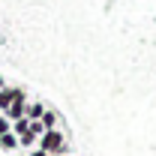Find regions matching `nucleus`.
I'll list each match as a JSON object with an SVG mask.
<instances>
[{
    "instance_id": "obj_8",
    "label": "nucleus",
    "mask_w": 156,
    "mask_h": 156,
    "mask_svg": "<svg viewBox=\"0 0 156 156\" xmlns=\"http://www.w3.org/2000/svg\"><path fill=\"white\" fill-rule=\"evenodd\" d=\"M18 138H21V144H24V147H33V144H36V141H39V138L33 135V132H30V129H27V132H24V135H18Z\"/></svg>"
},
{
    "instance_id": "obj_1",
    "label": "nucleus",
    "mask_w": 156,
    "mask_h": 156,
    "mask_svg": "<svg viewBox=\"0 0 156 156\" xmlns=\"http://www.w3.org/2000/svg\"><path fill=\"white\" fill-rule=\"evenodd\" d=\"M36 147L45 150L48 156H63L66 153V138H63V132H57V129H45L42 138L36 141Z\"/></svg>"
},
{
    "instance_id": "obj_10",
    "label": "nucleus",
    "mask_w": 156,
    "mask_h": 156,
    "mask_svg": "<svg viewBox=\"0 0 156 156\" xmlns=\"http://www.w3.org/2000/svg\"><path fill=\"white\" fill-rule=\"evenodd\" d=\"M6 132H12V126H9V120L0 117V135H6Z\"/></svg>"
},
{
    "instance_id": "obj_11",
    "label": "nucleus",
    "mask_w": 156,
    "mask_h": 156,
    "mask_svg": "<svg viewBox=\"0 0 156 156\" xmlns=\"http://www.w3.org/2000/svg\"><path fill=\"white\" fill-rule=\"evenodd\" d=\"M30 156H48V153H45V150H39V147H36V150H33Z\"/></svg>"
},
{
    "instance_id": "obj_6",
    "label": "nucleus",
    "mask_w": 156,
    "mask_h": 156,
    "mask_svg": "<svg viewBox=\"0 0 156 156\" xmlns=\"http://www.w3.org/2000/svg\"><path fill=\"white\" fill-rule=\"evenodd\" d=\"M27 129H30V120H27V117H18V120L12 123V132H15V135H24Z\"/></svg>"
},
{
    "instance_id": "obj_2",
    "label": "nucleus",
    "mask_w": 156,
    "mask_h": 156,
    "mask_svg": "<svg viewBox=\"0 0 156 156\" xmlns=\"http://www.w3.org/2000/svg\"><path fill=\"white\" fill-rule=\"evenodd\" d=\"M24 93L21 90H15V99H12V105H9V117L12 120H18V117H24Z\"/></svg>"
},
{
    "instance_id": "obj_4",
    "label": "nucleus",
    "mask_w": 156,
    "mask_h": 156,
    "mask_svg": "<svg viewBox=\"0 0 156 156\" xmlns=\"http://www.w3.org/2000/svg\"><path fill=\"white\" fill-rule=\"evenodd\" d=\"M0 147H3V150H15V147H18V135H15V132L0 135Z\"/></svg>"
},
{
    "instance_id": "obj_9",
    "label": "nucleus",
    "mask_w": 156,
    "mask_h": 156,
    "mask_svg": "<svg viewBox=\"0 0 156 156\" xmlns=\"http://www.w3.org/2000/svg\"><path fill=\"white\" fill-rule=\"evenodd\" d=\"M30 132L36 138H42V132H45V126H42V120H30Z\"/></svg>"
},
{
    "instance_id": "obj_5",
    "label": "nucleus",
    "mask_w": 156,
    "mask_h": 156,
    "mask_svg": "<svg viewBox=\"0 0 156 156\" xmlns=\"http://www.w3.org/2000/svg\"><path fill=\"white\" fill-rule=\"evenodd\" d=\"M45 114V108H42V105H27V108H24V117H27V120H39V117Z\"/></svg>"
},
{
    "instance_id": "obj_12",
    "label": "nucleus",
    "mask_w": 156,
    "mask_h": 156,
    "mask_svg": "<svg viewBox=\"0 0 156 156\" xmlns=\"http://www.w3.org/2000/svg\"><path fill=\"white\" fill-rule=\"evenodd\" d=\"M0 87H3V78H0Z\"/></svg>"
},
{
    "instance_id": "obj_7",
    "label": "nucleus",
    "mask_w": 156,
    "mask_h": 156,
    "mask_svg": "<svg viewBox=\"0 0 156 156\" xmlns=\"http://www.w3.org/2000/svg\"><path fill=\"white\" fill-rule=\"evenodd\" d=\"M42 126H45V129H57V117H54V111H45V114H42Z\"/></svg>"
},
{
    "instance_id": "obj_3",
    "label": "nucleus",
    "mask_w": 156,
    "mask_h": 156,
    "mask_svg": "<svg viewBox=\"0 0 156 156\" xmlns=\"http://www.w3.org/2000/svg\"><path fill=\"white\" fill-rule=\"evenodd\" d=\"M12 99H15V90H9V87H0V108H3V111H9Z\"/></svg>"
}]
</instances>
